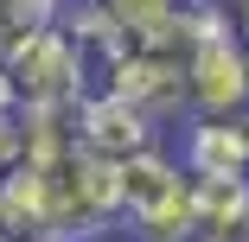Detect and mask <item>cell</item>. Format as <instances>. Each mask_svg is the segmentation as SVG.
Instances as JSON below:
<instances>
[{
    "label": "cell",
    "mask_w": 249,
    "mask_h": 242,
    "mask_svg": "<svg viewBox=\"0 0 249 242\" xmlns=\"http://www.w3.org/2000/svg\"><path fill=\"white\" fill-rule=\"evenodd\" d=\"M77 147L89 160H103V166H122L134 153H154L160 128L141 109H128L122 96H89V102H77Z\"/></svg>",
    "instance_id": "obj_1"
},
{
    "label": "cell",
    "mask_w": 249,
    "mask_h": 242,
    "mask_svg": "<svg viewBox=\"0 0 249 242\" xmlns=\"http://www.w3.org/2000/svg\"><path fill=\"white\" fill-rule=\"evenodd\" d=\"M192 178H249V109L236 115H198L185 134V160Z\"/></svg>",
    "instance_id": "obj_2"
},
{
    "label": "cell",
    "mask_w": 249,
    "mask_h": 242,
    "mask_svg": "<svg viewBox=\"0 0 249 242\" xmlns=\"http://www.w3.org/2000/svg\"><path fill=\"white\" fill-rule=\"evenodd\" d=\"M185 0H96V13H103L128 45H147V38H166L173 19H179Z\"/></svg>",
    "instance_id": "obj_3"
},
{
    "label": "cell",
    "mask_w": 249,
    "mask_h": 242,
    "mask_svg": "<svg viewBox=\"0 0 249 242\" xmlns=\"http://www.w3.org/2000/svg\"><path fill=\"white\" fill-rule=\"evenodd\" d=\"M7 121H19V96H13V77H7V64H0V128Z\"/></svg>",
    "instance_id": "obj_4"
},
{
    "label": "cell",
    "mask_w": 249,
    "mask_h": 242,
    "mask_svg": "<svg viewBox=\"0 0 249 242\" xmlns=\"http://www.w3.org/2000/svg\"><path fill=\"white\" fill-rule=\"evenodd\" d=\"M224 19H230V32L249 45V0H224Z\"/></svg>",
    "instance_id": "obj_5"
},
{
    "label": "cell",
    "mask_w": 249,
    "mask_h": 242,
    "mask_svg": "<svg viewBox=\"0 0 249 242\" xmlns=\"http://www.w3.org/2000/svg\"><path fill=\"white\" fill-rule=\"evenodd\" d=\"M217 242H249V217H243V223H236V229H224V236H217Z\"/></svg>",
    "instance_id": "obj_6"
},
{
    "label": "cell",
    "mask_w": 249,
    "mask_h": 242,
    "mask_svg": "<svg viewBox=\"0 0 249 242\" xmlns=\"http://www.w3.org/2000/svg\"><path fill=\"white\" fill-rule=\"evenodd\" d=\"M32 7H52V13H58V7H71V0H32Z\"/></svg>",
    "instance_id": "obj_7"
}]
</instances>
